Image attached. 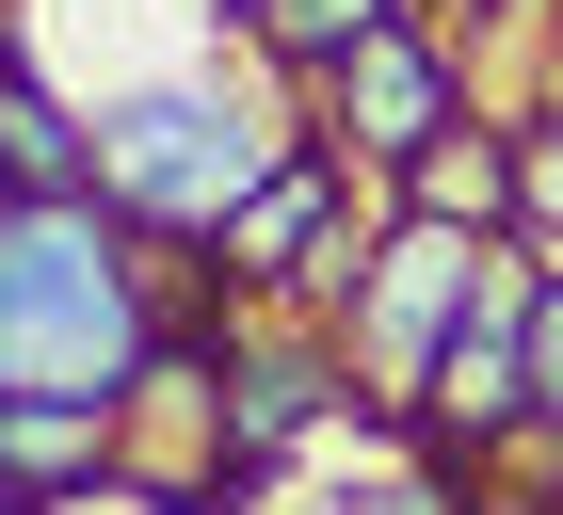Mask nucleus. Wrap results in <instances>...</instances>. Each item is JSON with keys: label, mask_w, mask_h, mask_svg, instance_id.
<instances>
[{"label": "nucleus", "mask_w": 563, "mask_h": 515, "mask_svg": "<svg viewBox=\"0 0 563 515\" xmlns=\"http://www.w3.org/2000/svg\"><path fill=\"white\" fill-rule=\"evenodd\" d=\"M290 145H322V113L225 81V65H162V81L97 97V194H113L145 242H225V210H242Z\"/></svg>", "instance_id": "2"}, {"label": "nucleus", "mask_w": 563, "mask_h": 515, "mask_svg": "<svg viewBox=\"0 0 563 515\" xmlns=\"http://www.w3.org/2000/svg\"><path fill=\"white\" fill-rule=\"evenodd\" d=\"M306 113H322V145H339L354 177H402L419 145H451V129H467V48L434 33V17H402V33L339 48V65L306 81Z\"/></svg>", "instance_id": "4"}, {"label": "nucleus", "mask_w": 563, "mask_h": 515, "mask_svg": "<svg viewBox=\"0 0 563 515\" xmlns=\"http://www.w3.org/2000/svg\"><path fill=\"white\" fill-rule=\"evenodd\" d=\"M402 210H434V226H483V242H516V129H451V145H419V162L387 177Z\"/></svg>", "instance_id": "8"}, {"label": "nucleus", "mask_w": 563, "mask_h": 515, "mask_svg": "<svg viewBox=\"0 0 563 515\" xmlns=\"http://www.w3.org/2000/svg\"><path fill=\"white\" fill-rule=\"evenodd\" d=\"M0 194H97V97H65L33 48H0Z\"/></svg>", "instance_id": "6"}, {"label": "nucleus", "mask_w": 563, "mask_h": 515, "mask_svg": "<svg viewBox=\"0 0 563 515\" xmlns=\"http://www.w3.org/2000/svg\"><path fill=\"white\" fill-rule=\"evenodd\" d=\"M97 483H113V419L0 386V515H65V500H97Z\"/></svg>", "instance_id": "7"}, {"label": "nucleus", "mask_w": 563, "mask_h": 515, "mask_svg": "<svg viewBox=\"0 0 563 515\" xmlns=\"http://www.w3.org/2000/svg\"><path fill=\"white\" fill-rule=\"evenodd\" d=\"M483 274H499V242L483 226H434V210H402L387 194V226H371V274H354V386L387 403V419H419V386H434V354H451V322L483 306Z\"/></svg>", "instance_id": "3"}, {"label": "nucleus", "mask_w": 563, "mask_h": 515, "mask_svg": "<svg viewBox=\"0 0 563 515\" xmlns=\"http://www.w3.org/2000/svg\"><path fill=\"white\" fill-rule=\"evenodd\" d=\"M210 242H145L113 194H0V386L16 403H130L162 339H210Z\"/></svg>", "instance_id": "1"}, {"label": "nucleus", "mask_w": 563, "mask_h": 515, "mask_svg": "<svg viewBox=\"0 0 563 515\" xmlns=\"http://www.w3.org/2000/svg\"><path fill=\"white\" fill-rule=\"evenodd\" d=\"M531 515H563V483H548V500H531Z\"/></svg>", "instance_id": "12"}, {"label": "nucleus", "mask_w": 563, "mask_h": 515, "mask_svg": "<svg viewBox=\"0 0 563 515\" xmlns=\"http://www.w3.org/2000/svg\"><path fill=\"white\" fill-rule=\"evenodd\" d=\"M419 435H434V451H467V468L548 435V403H531V242H499L483 306L451 322V354H434V386H419Z\"/></svg>", "instance_id": "5"}, {"label": "nucleus", "mask_w": 563, "mask_h": 515, "mask_svg": "<svg viewBox=\"0 0 563 515\" xmlns=\"http://www.w3.org/2000/svg\"><path fill=\"white\" fill-rule=\"evenodd\" d=\"M531 403L563 435V258H531Z\"/></svg>", "instance_id": "11"}, {"label": "nucleus", "mask_w": 563, "mask_h": 515, "mask_svg": "<svg viewBox=\"0 0 563 515\" xmlns=\"http://www.w3.org/2000/svg\"><path fill=\"white\" fill-rule=\"evenodd\" d=\"M402 17H419V0H258V33H242V48H258V65H274V81H322V65H339V48H371V33H402Z\"/></svg>", "instance_id": "9"}, {"label": "nucleus", "mask_w": 563, "mask_h": 515, "mask_svg": "<svg viewBox=\"0 0 563 515\" xmlns=\"http://www.w3.org/2000/svg\"><path fill=\"white\" fill-rule=\"evenodd\" d=\"M516 242L563 258V97H548V113H516Z\"/></svg>", "instance_id": "10"}]
</instances>
